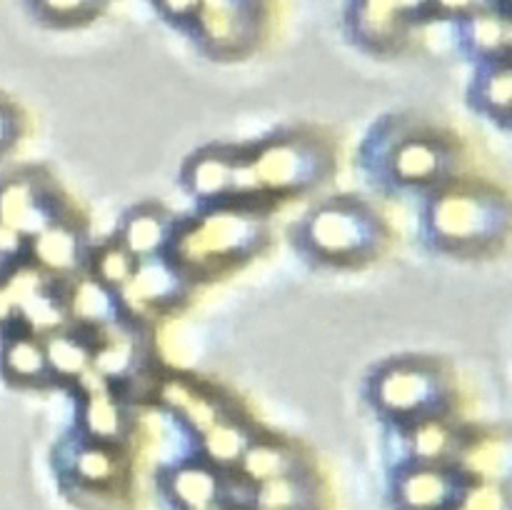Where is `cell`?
Wrapping results in <instances>:
<instances>
[{
  "instance_id": "cell-1",
  "label": "cell",
  "mask_w": 512,
  "mask_h": 510,
  "mask_svg": "<svg viewBox=\"0 0 512 510\" xmlns=\"http://www.w3.org/2000/svg\"><path fill=\"white\" fill-rule=\"evenodd\" d=\"M460 493L455 478L440 465H423L398 483V503L403 510H453Z\"/></svg>"
},
{
  "instance_id": "cell-2",
  "label": "cell",
  "mask_w": 512,
  "mask_h": 510,
  "mask_svg": "<svg viewBox=\"0 0 512 510\" xmlns=\"http://www.w3.org/2000/svg\"><path fill=\"white\" fill-rule=\"evenodd\" d=\"M488 215L490 208L485 200L475 198L473 193H455L440 203L435 225H438L448 238L473 240L475 235H480L488 228V225H485L488 223Z\"/></svg>"
},
{
  "instance_id": "cell-3",
  "label": "cell",
  "mask_w": 512,
  "mask_h": 510,
  "mask_svg": "<svg viewBox=\"0 0 512 510\" xmlns=\"http://www.w3.org/2000/svg\"><path fill=\"white\" fill-rule=\"evenodd\" d=\"M368 233V223L350 210H325L318 215L313 230L315 243L330 253H348L360 248Z\"/></svg>"
},
{
  "instance_id": "cell-4",
  "label": "cell",
  "mask_w": 512,
  "mask_h": 510,
  "mask_svg": "<svg viewBox=\"0 0 512 510\" xmlns=\"http://www.w3.org/2000/svg\"><path fill=\"white\" fill-rule=\"evenodd\" d=\"M255 510H315L318 493L308 480L290 473L283 478L260 483L253 498Z\"/></svg>"
},
{
  "instance_id": "cell-5",
  "label": "cell",
  "mask_w": 512,
  "mask_h": 510,
  "mask_svg": "<svg viewBox=\"0 0 512 510\" xmlns=\"http://www.w3.org/2000/svg\"><path fill=\"white\" fill-rule=\"evenodd\" d=\"M220 485L218 478L208 468H178L170 478V495L185 510H200L208 505H218Z\"/></svg>"
},
{
  "instance_id": "cell-6",
  "label": "cell",
  "mask_w": 512,
  "mask_h": 510,
  "mask_svg": "<svg viewBox=\"0 0 512 510\" xmlns=\"http://www.w3.org/2000/svg\"><path fill=\"white\" fill-rule=\"evenodd\" d=\"M243 470L255 483H268V480L283 478V475L295 473V465L290 460V453L280 445H255L245 450Z\"/></svg>"
},
{
  "instance_id": "cell-7",
  "label": "cell",
  "mask_w": 512,
  "mask_h": 510,
  "mask_svg": "<svg viewBox=\"0 0 512 510\" xmlns=\"http://www.w3.org/2000/svg\"><path fill=\"white\" fill-rule=\"evenodd\" d=\"M428 390L430 383L420 370H398L383 385V400L388 405H393V408L410 410L423 403Z\"/></svg>"
},
{
  "instance_id": "cell-8",
  "label": "cell",
  "mask_w": 512,
  "mask_h": 510,
  "mask_svg": "<svg viewBox=\"0 0 512 510\" xmlns=\"http://www.w3.org/2000/svg\"><path fill=\"white\" fill-rule=\"evenodd\" d=\"M258 168L263 180H268V183L290 185L308 170V165H305V158L300 155L298 148L283 145V148L270 150V153L260 160Z\"/></svg>"
},
{
  "instance_id": "cell-9",
  "label": "cell",
  "mask_w": 512,
  "mask_h": 510,
  "mask_svg": "<svg viewBox=\"0 0 512 510\" xmlns=\"http://www.w3.org/2000/svg\"><path fill=\"white\" fill-rule=\"evenodd\" d=\"M205 445H208V453L213 455V460L228 465V463H238V460L243 458L245 450H248V438H245V433L238 428V425L218 423L210 428V435L208 440H205Z\"/></svg>"
},
{
  "instance_id": "cell-10",
  "label": "cell",
  "mask_w": 512,
  "mask_h": 510,
  "mask_svg": "<svg viewBox=\"0 0 512 510\" xmlns=\"http://www.w3.org/2000/svg\"><path fill=\"white\" fill-rule=\"evenodd\" d=\"M403 10L395 0H363L360 3V25L370 38H385L393 35Z\"/></svg>"
},
{
  "instance_id": "cell-11",
  "label": "cell",
  "mask_w": 512,
  "mask_h": 510,
  "mask_svg": "<svg viewBox=\"0 0 512 510\" xmlns=\"http://www.w3.org/2000/svg\"><path fill=\"white\" fill-rule=\"evenodd\" d=\"M395 168L405 180H425L440 168L438 153L428 143L405 145L398 158H395Z\"/></svg>"
},
{
  "instance_id": "cell-12",
  "label": "cell",
  "mask_w": 512,
  "mask_h": 510,
  "mask_svg": "<svg viewBox=\"0 0 512 510\" xmlns=\"http://www.w3.org/2000/svg\"><path fill=\"white\" fill-rule=\"evenodd\" d=\"M38 258L50 268H68L75 258V235L65 228H50L38 238Z\"/></svg>"
},
{
  "instance_id": "cell-13",
  "label": "cell",
  "mask_w": 512,
  "mask_h": 510,
  "mask_svg": "<svg viewBox=\"0 0 512 510\" xmlns=\"http://www.w3.org/2000/svg\"><path fill=\"white\" fill-rule=\"evenodd\" d=\"M453 510H510L508 490L500 483L488 480V483L475 485L468 493L460 495Z\"/></svg>"
},
{
  "instance_id": "cell-14",
  "label": "cell",
  "mask_w": 512,
  "mask_h": 510,
  "mask_svg": "<svg viewBox=\"0 0 512 510\" xmlns=\"http://www.w3.org/2000/svg\"><path fill=\"white\" fill-rule=\"evenodd\" d=\"M75 470H78L80 478L90 485H105L115 478L118 473V465L115 458L103 448H90L85 453H80V458L75 460Z\"/></svg>"
},
{
  "instance_id": "cell-15",
  "label": "cell",
  "mask_w": 512,
  "mask_h": 510,
  "mask_svg": "<svg viewBox=\"0 0 512 510\" xmlns=\"http://www.w3.org/2000/svg\"><path fill=\"white\" fill-rule=\"evenodd\" d=\"M5 368L18 380L35 378L43 370V353H40L38 345L28 343V340H18V343L5 350Z\"/></svg>"
},
{
  "instance_id": "cell-16",
  "label": "cell",
  "mask_w": 512,
  "mask_h": 510,
  "mask_svg": "<svg viewBox=\"0 0 512 510\" xmlns=\"http://www.w3.org/2000/svg\"><path fill=\"white\" fill-rule=\"evenodd\" d=\"M473 40L480 50H503L510 43L508 20L493 13H480L473 20Z\"/></svg>"
},
{
  "instance_id": "cell-17",
  "label": "cell",
  "mask_w": 512,
  "mask_h": 510,
  "mask_svg": "<svg viewBox=\"0 0 512 510\" xmlns=\"http://www.w3.org/2000/svg\"><path fill=\"white\" fill-rule=\"evenodd\" d=\"M88 425L100 438H115L120 433V428H123L118 405L108 395H95L88 408Z\"/></svg>"
},
{
  "instance_id": "cell-18",
  "label": "cell",
  "mask_w": 512,
  "mask_h": 510,
  "mask_svg": "<svg viewBox=\"0 0 512 510\" xmlns=\"http://www.w3.org/2000/svg\"><path fill=\"white\" fill-rule=\"evenodd\" d=\"M50 363L63 373H85L88 370V350L70 338H55L50 343Z\"/></svg>"
},
{
  "instance_id": "cell-19",
  "label": "cell",
  "mask_w": 512,
  "mask_h": 510,
  "mask_svg": "<svg viewBox=\"0 0 512 510\" xmlns=\"http://www.w3.org/2000/svg\"><path fill=\"white\" fill-rule=\"evenodd\" d=\"M415 450L428 465H438V460H443L450 450V433L438 423L423 425L415 435Z\"/></svg>"
},
{
  "instance_id": "cell-20",
  "label": "cell",
  "mask_w": 512,
  "mask_h": 510,
  "mask_svg": "<svg viewBox=\"0 0 512 510\" xmlns=\"http://www.w3.org/2000/svg\"><path fill=\"white\" fill-rule=\"evenodd\" d=\"M163 238V225L153 215H138L128 228V248L133 253H148Z\"/></svg>"
},
{
  "instance_id": "cell-21",
  "label": "cell",
  "mask_w": 512,
  "mask_h": 510,
  "mask_svg": "<svg viewBox=\"0 0 512 510\" xmlns=\"http://www.w3.org/2000/svg\"><path fill=\"white\" fill-rule=\"evenodd\" d=\"M508 463V448L505 443H483L475 448V470L493 480L495 468H505Z\"/></svg>"
},
{
  "instance_id": "cell-22",
  "label": "cell",
  "mask_w": 512,
  "mask_h": 510,
  "mask_svg": "<svg viewBox=\"0 0 512 510\" xmlns=\"http://www.w3.org/2000/svg\"><path fill=\"white\" fill-rule=\"evenodd\" d=\"M98 268L108 283H120V280L128 278V273H130L128 253H123V250H118V248L105 250L103 258H100Z\"/></svg>"
},
{
  "instance_id": "cell-23",
  "label": "cell",
  "mask_w": 512,
  "mask_h": 510,
  "mask_svg": "<svg viewBox=\"0 0 512 510\" xmlns=\"http://www.w3.org/2000/svg\"><path fill=\"white\" fill-rule=\"evenodd\" d=\"M100 0H40L48 13L53 15H65V18H73V15H83L88 10H93Z\"/></svg>"
},
{
  "instance_id": "cell-24",
  "label": "cell",
  "mask_w": 512,
  "mask_h": 510,
  "mask_svg": "<svg viewBox=\"0 0 512 510\" xmlns=\"http://www.w3.org/2000/svg\"><path fill=\"white\" fill-rule=\"evenodd\" d=\"M28 303V318L33 320L35 325H55L60 320L58 315V305L50 303V300H43L40 295H33Z\"/></svg>"
},
{
  "instance_id": "cell-25",
  "label": "cell",
  "mask_w": 512,
  "mask_h": 510,
  "mask_svg": "<svg viewBox=\"0 0 512 510\" xmlns=\"http://www.w3.org/2000/svg\"><path fill=\"white\" fill-rule=\"evenodd\" d=\"M225 175H228V170L223 168V163H203L198 170V188L220 190L225 183Z\"/></svg>"
},
{
  "instance_id": "cell-26",
  "label": "cell",
  "mask_w": 512,
  "mask_h": 510,
  "mask_svg": "<svg viewBox=\"0 0 512 510\" xmlns=\"http://www.w3.org/2000/svg\"><path fill=\"white\" fill-rule=\"evenodd\" d=\"M100 300H103V293H100L98 288H93V285H88V288H83V293L78 295V308L93 318L98 310H103V305H98Z\"/></svg>"
},
{
  "instance_id": "cell-27",
  "label": "cell",
  "mask_w": 512,
  "mask_h": 510,
  "mask_svg": "<svg viewBox=\"0 0 512 510\" xmlns=\"http://www.w3.org/2000/svg\"><path fill=\"white\" fill-rule=\"evenodd\" d=\"M435 3L450 13H473V10L483 8L488 0H435Z\"/></svg>"
},
{
  "instance_id": "cell-28",
  "label": "cell",
  "mask_w": 512,
  "mask_h": 510,
  "mask_svg": "<svg viewBox=\"0 0 512 510\" xmlns=\"http://www.w3.org/2000/svg\"><path fill=\"white\" fill-rule=\"evenodd\" d=\"M18 240H20L18 230L0 223V255H8L13 253V250H18Z\"/></svg>"
},
{
  "instance_id": "cell-29",
  "label": "cell",
  "mask_w": 512,
  "mask_h": 510,
  "mask_svg": "<svg viewBox=\"0 0 512 510\" xmlns=\"http://www.w3.org/2000/svg\"><path fill=\"white\" fill-rule=\"evenodd\" d=\"M163 5L170 10V13L188 15V13H193L195 8H198L200 0H163Z\"/></svg>"
},
{
  "instance_id": "cell-30",
  "label": "cell",
  "mask_w": 512,
  "mask_h": 510,
  "mask_svg": "<svg viewBox=\"0 0 512 510\" xmlns=\"http://www.w3.org/2000/svg\"><path fill=\"white\" fill-rule=\"evenodd\" d=\"M13 308H15V300L10 298L8 288H5V285H0V323H3L10 313H13Z\"/></svg>"
},
{
  "instance_id": "cell-31",
  "label": "cell",
  "mask_w": 512,
  "mask_h": 510,
  "mask_svg": "<svg viewBox=\"0 0 512 510\" xmlns=\"http://www.w3.org/2000/svg\"><path fill=\"white\" fill-rule=\"evenodd\" d=\"M10 138V118L3 108H0V148H5Z\"/></svg>"
},
{
  "instance_id": "cell-32",
  "label": "cell",
  "mask_w": 512,
  "mask_h": 510,
  "mask_svg": "<svg viewBox=\"0 0 512 510\" xmlns=\"http://www.w3.org/2000/svg\"><path fill=\"white\" fill-rule=\"evenodd\" d=\"M395 3H398L400 10H418V8H423L428 0H395Z\"/></svg>"
},
{
  "instance_id": "cell-33",
  "label": "cell",
  "mask_w": 512,
  "mask_h": 510,
  "mask_svg": "<svg viewBox=\"0 0 512 510\" xmlns=\"http://www.w3.org/2000/svg\"><path fill=\"white\" fill-rule=\"evenodd\" d=\"M225 510H255L253 505H233V508H225Z\"/></svg>"
},
{
  "instance_id": "cell-34",
  "label": "cell",
  "mask_w": 512,
  "mask_h": 510,
  "mask_svg": "<svg viewBox=\"0 0 512 510\" xmlns=\"http://www.w3.org/2000/svg\"><path fill=\"white\" fill-rule=\"evenodd\" d=\"M200 510H225V508L218 503V505H208V508H200Z\"/></svg>"
}]
</instances>
